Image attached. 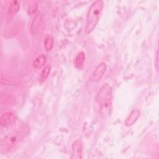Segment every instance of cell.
I'll use <instances>...</instances> for the list:
<instances>
[{"mask_svg": "<svg viewBox=\"0 0 159 159\" xmlns=\"http://www.w3.org/2000/svg\"><path fill=\"white\" fill-rule=\"evenodd\" d=\"M96 102L99 106L100 114L107 117L112 111V88L107 83H104L101 88L96 96Z\"/></svg>", "mask_w": 159, "mask_h": 159, "instance_id": "obj_1", "label": "cell"}, {"mask_svg": "<svg viewBox=\"0 0 159 159\" xmlns=\"http://www.w3.org/2000/svg\"><path fill=\"white\" fill-rule=\"evenodd\" d=\"M103 8V1L98 0L94 1L90 6L86 18V33L90 34L95 28L100 18Z\"/></svg>", "mask_w": 159, "mask_h": 159, "instance_id": "obj_2", "label": "cell"}, {"mask_svg": "<svg viewBox=\"0 0 159 159\" xmlns=\"http://www.w3.org/2000/svg\"><path fill=\"white\" fill-rule=\"evenodd\" d=\"M24 137V133L21 131H16L9 134L7 135L2 141V146L6 150H10L17 145H18L20 142Z\"/></svg>", "mask_w": 159, "mask_h": 159, "instance_id": "obj_3", "label": "cell"}, {"mask_svg": "<svg viewBox=\"0 0 159 159\" xmlns=\"http://www.w3.org/2000/svg\"><path fill=\"white\" fill-rule=\"evenodd\" d=\"M106 70V65L104 62L100 63L95 68L94 71L93 72L91 77L90 81L93 83H97L103 77Z\"/></svg>", "mask_w": 159, "mask_h": 159, "instance_id": "obj_4", "label": "cell"}, {"mask_svg": "<svg viewBox=\"0 0 159 159\" xmlns=\"http://www.w3.org/2000/svg\"><path fill=\"white\" fill-rule=\"evenodd\" d=\"M17 116L12 112L4 113L0 118V125L2 127H8L13 125L16 121Z\"/></svg>", "mask_w": 159, "mask_h": 159, "instance_id": "obj_5", "label": "cell"}, {"mask_svg": "<svg viewBox=\"0 0 159 159\" xmlns=\"http://www.w3.org/2000/svg\"><path fill=\"white\" fill-rule=\"evenodd\" d=\"M42 27V18L40 14L35 16L30 25V30L32 34L35 35L40 32Z\"/></svg>", "mask_w": 159, "mask_h": 159, "instance_id": "obj_6", "label": "cell"}, {"mask_svg": "<svg viewBox=\"0 0 159 159\" xmlns=\"http://www.w3.org/2000/svg\"><path fill=\"white\" fill-rule=\"evenodd\" d=\"M140 112L139 109H134L133 111H132V112L130 113V114L129 115L128 117L127 118L125 124L127 126H130L132 125H133L138 119V118L140 116Z\"/></svg>", "mask_w": 159, "mask_h": 159, "instance_id": "obj_7", "label": "cell"}, {"mask_svg": "<svg viewBox=\"0 0 159 159\" xmlns=\"http://www.w3.org/2000/svg\"><path fill=\"white\" fill-rule=\"evenodd\" d=\"M47 61V57L42 53L37 56L32 63V66L35 69H40L43 67Z\"/></svg>", "mask_w": 159, "mask_h": 159, "instance_id": "obj_8", "label": "cell"}, {"mask_svg": "<svg viewBox=\"0 0 159 159\" xmlns=\"http://www.w3.org/2000/svg\"><path fill=\"white\" fill-rule=\"evenodd\" d=\"M72 149H73V155H75V158H81V154H82V150H83L82 142L80 140H76L73 143Z\"/></svg>", "mask_w": 159, "mask_h": 159, "instance_id": "obj_9", "label": "cell"}, {"mask_svg": "<svg viewBox=\"0 0 159 159\" xmlns=\"http://www.w3.org/2000/svg\"><path fill=\"white\" fill-rule=\"evenodd\" d=\"M20 8L19 4L17 1H13L11 2L7 11V16L9 18L14 17L19 11Z\"/></svg>", "mask_w": 159, "mask_h": 159, "instance_id": "obj_10", "label": "cell"}, {"mask_svg": "<svg viewBox=\"0 0 159 159\" xmlns=\"http://www.w3.org/2000/svg\"><path fill=\"white\" fill-rule=\"evenodd\" d=\"M44 48L47 52H50L53 47V38L50 34H47L44 38L43 41Z\"/></svg>", "mask_w": 159, "mask_h": 159, "instance_id": "obj_11", "label": "cell"}, {"mask_svg": "<svg viewBox=\"0 0 159 159\" xmlns=\"http://www.w3.org/2000/svg\"><path fill=\"white\" fill-rule=\"evenodd\" d=\"M85 60V55L84 52H81L78 53L76 56L74 61V64L77 68H80L83 65L84 61Z\"/></svg>", "mask_w": 159, "mask_h": 159, "instance_id": "obj_12", "label": "cell"}, {"mask_svg": "<svg viewBox=\"0 0 159 159\" xmlns=\"http://www.w3.org/2000/svg\"><path fill=\"white\" fill-rule=\"evenodd\" d=\"M51 70V66L50 65H47L42 70L41 73H40V80L41 82L45 81L47 78L49 76V74L50 73Z\"/></svg>", "mask_w": 159, "mask_h": 159, "instance_id": "obj_13", "label": "cell"}, {"mask_svg": "<svg viewBox=\"0 0 159 159\" xmlns=\"http://www.w3.org/2000/svg\"><path fill=\"white\" fill-rule=\"evenodd\" d=\"M37 7H38V5H37V2H32L30 5H29V6L28 7L29 14L30 16L34 15L35 14V12H37Z\"/></svg>", "mask_w": 159, "mask_h": 159, "instance_id": "obj_14", "label": "cell"}, {"mask_svg": "<svg viewBox=\"0 0 159 159\" xmlns=\"http://www.w3.org/2000/svg\"><path fill=\"white\" fill-rule=\"evenodd\" d=\"M155 65H156V69L158 70V50L157 51L156 53V61H155Z\"/></svg>", "mask_w": 159, "mask_h": 159, "instance_id": "obj_15", "label": "cell"}]
</instances>
